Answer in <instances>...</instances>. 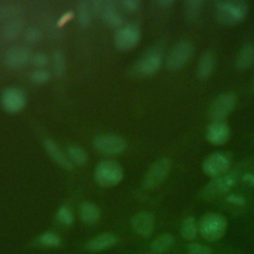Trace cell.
Instances as JSON below:
<instances>
[{"instance_id": "6da1fadb", "label": "cell", "mask_w": 254, "mask_h": 254, "mask_svg": "<svg viewBox=\"0 0 254 254\" xmlns=\"http://www.w3.org/2000/svg\"><path fill=\"white\" fill-rule=\"evenodd\" d=\"M248 13V4L242 0L218 1L215 3L214 14L223 25L232 26L242 22Z\"/></svg>"}, {"instance_id": "7a4b0ae2", "label": "cell", "mask_w": 254, "mask_h": 254, "mask_svg": "<svg viewBox=\"0 0 254 254\" xmlns=\"http://www.w3.org/2000/svg\"><path fill=\"white\" fill-rule=\"evenodd\" d=\"M227 228L224 215L217 212H208L201 216L198 222V231L207 241H217L223 237Z\"/></svg>"}, {"instance_id": "3957f363", "label": "cell", "mask_w": 254, "mask_h": 254, "mask_svg": "<svg viewBox=\"0 0 254 254\" xmlns=\"http://www.w3.org/2000/svg\"><path fill=\"white\" fill-rule=\"evenodd\" d=\"M94 177L100 186L112 187L117 185L122 180L123 170L115 161H102L97 165Z\"/></svg>"}, {"instance_id": "277c9868", "label": "cell", "mask_w": 254, "mask_h": 254, "mask_svg": "<svg viewBox=\"0 0 254 254\" xmlns=\"http://www.w3.org/2000/svg\"><path fill=\"white\" fill-rule=\"evenodd\" d=\"M193 45L190 41H181L176 44L166 60V67L169 70L182 68L193 55Z\"/></svg>"}, {"instance_id": "5b68a950", "label": "cell", "mask_w": 254, "mask_h": 254, "mask_svg": "<svg viewBox=\"0 0 254 254\" xmlns=\"http://www.w3.org/2000/svg\"><path fill=\"white\" fill-rule=\"evenodd\" d=\"M93 145L99 152L107 155L122 153L127 148L126 140L115 134H103L97 136L93 139Z\"/></svg>"}, {"instance_id": "8992f818", "label": "cell", "mask_w": 254, "mask_h": 254, "mask_svg": "<svg viewBox=\"0 0 254 254\" xmlns=\"http://www.w3.org/2000/svg\"><path fill=\"white\" fill-rule=\"evenodd\" d=\"M172 162L168 158H161L155 162L145 175L143 185L146 189L158 187L168 176L171 170Z\"/></svg>"}, {"instance_id": "52a82bcc", "label": "cell", "mask_w": 254, "mask_h": 254, "mask_svg": "<svg viewBox=\"0 0 254 254\" xmlns=\"http://www.w3.org/2000/svg\"><path fill=\"white\" fill-rule=\"evenodd\" d=\"M140 36V29L136 25L121 27L114 35V45L119 51H129L139 43Z\"/></svg>"}, {"instance_id": "ba28073f", "label": "cell", "mask_w": 254, "mask_h": 254, "mask_svg": "<svg viewBox=\"0 0 254 254\" xmlns=\"http://www.w3.org/2000/svg\"><path fill=\"white\" fill-rule=\"evenodd\" d=\"M236 180L237 174L235 172H231L229 174L226 173L218 178H215L202 190V197L204 199H211L226 192L230 188H232Z\"/></svg>"}, {"instance_id": "9c48e42d", "label": "cell", "mask_w": 254, "mask_h": 254, "mask_svg": "<svg viewBox=\"0 0 254 254\" xmlns=\"http://www.w3.org/2000/svg\"><path fill=\"white\" fill-rule=\"evenodd\" d=\"M162 48L157 46L145 54L136 64V71L141 75H152L156 73L162 64Z\"/></svg>"}, {"instance_id": "30bf717a", "label": "cell", "mask_w": 254, "mask_h": 254, "mask_svg": "<svg viewBox=\"0 0 254 254\" xmlns=\"http://www.w3.org/2000/svg\"><path fill=\"white\" fill-rule=\"evenodd\" d=\"M235 96L231 93H222L214 98L209 106V117L212 120H223L234 109Z\"/></svg>"}, {"instance_id": "8fae6325", "label": "cell", "mask_w": 254, "mask_h": 254, "mask_svg": "<svg viewBox=\"0 0 254 254\" xmlns=\"http://www.w3.org/2000/svg\"><path fill=\"white\" fill-rule=\"evenodd\" d=\"M229 169V160L222 153H213L206 157L202 163V171L213 179L226 174Z\"/></svg>"}, {"instance_id": "7c38bea8", "label": "cell", "mask_w": 254, "mask_h": 254, "mask_svg": "<svg viewBox=\"0 0 254 254\" xmlns=\"http://www.w3.org/2000/svg\"><path fill=\"white\" fill-rule=\"evenodd\" d=\"M1 106L9 113L20 112L26 105L25 94L16 87H8L1 94Z\"/></svg>"}, {"instance_id": "4fadbf2b", "label": "cell", "mask_w": 254, "mask_h": 254, "mask_svg": "<svg viewBox=\"0 0 254 254\" xmlns=\"http://www.w3.org/2000/svg\"><path fill=\"white\" fill-rule=\"evenodd\" d=\"M205 136L210 143L221 145L228 140L230 130L223 120H212L206 127Z\"/></svg>"}, {"instance_id": "5bb4252c", "label": "cell", "mask_w": 254, "mask_h": 254, "mask_svg": "<svg viewBox=\"0 0 254 254\" xmlns=\"http://www.w3.org/2000/svg\"><path fill=\"white\" fill-rule=\"evenodd\" d=\"M154 216L149 211H142L133 216L131 225L133 230L140 236H149L154 228Z\"/></svg>"}, {"instance_id": "9a60e30c", "label": "cell", "mask_w": 254, "mask_h": 254, "mask_svg": "<svg viewBox=\"0 0 254 254\" xmlns=\"http://www.w3.org/2000/svg\"><path fill=\"white\" fill-rule=\"evenodd\" d=\"M117 5L112 0L103 1V9L100 18L110 28H121L123 24V18L117 10Z\"/></svg>"}, {"instance_id": "2e32d148", "label": "cell", "mask_w": 254, "mask_h": 254, "mask_svg": "<svg viewBox=\"0 0 254 254\" xmlns=\"http://www.w3.org/2000/svg\"><path fill=\"white\" fill-rule=\"evenodd\" d=\"M32 53L25 47H17L11 50L5 58V64L11 68H20L31 62Z\"/></svg>"}, {"instance_id": "e0dca14e", "label": "cell", "mask_w": 254, "mask_h": 254, "mask_svg": "<svg viewBox=\"0 0 254 254\" xmlns=\"http://www.w3.org/2000/svg\"><path fill=\"white\" fill-rule=\"evenodd\" d=\"M45 148L49 154V156L62 168L70 170L72 168V164L69 161L68 157L63 153V151L58 147V145L51 139L45 141Z\"/></svg>"}, {"instance_id": "ac0fdd59", "label": "cell", "mask_w": 254, "mask_h": 254, "mask_svg": "<svg viewBox=\"0 0 254 254\" xmlns=\"http://www.w3.org/2000/svg\"><path fill=\"white\" fill-rule=\"evenodd\" d=\"M118 242V237L112 233H103L87 243V249L90 251H101L107 249Z\"/></svg>"}, {"instance_id": "d6986e66", "label": "cell", "mask_w": 254, "mask_h": 254, "mask_svg": "<svg viewBox=\"0 0 254 254\" xmlns=\"http://www.w3.org/2000/svg\"><path fill=\"white\" fill-rule=\"evenodd\" d=\"M254 63V45L246 44L244 45L239 53L237 54L234 64L237 69H247Z\"/></svg>"}, {"instance_id": "ffe728a7", "label": "cell", "mask_w": 254, "mask_h": 254, "mask_svg": "<svg viewBox=\"0 0 254 254\" xmlns=\"http://www.w3.org/2000/svg\"><path fill=\"white\" fill-rule=\"evenodd\" d=\"M215 67V57L211 53H205L199 60L196 67L197 76L200 78L208 77Z\"/></svg>"}, {"instance_id": "44dd1931", "label": "cell", "mask_w": 254, "mask_h": 254, "mask_svg": "<svg viewBox=\"0 0 254 254\" xmlns=\"http://www.w3.org/2000/svg\"><path fill=\"white\" fill-rule=\"evenodd\" d=\"M79 215L84 223L91 224L94 223L99 218L100 211L94 203L85 201L80 204Z\"/></svg>"}, {"instance_id": "7402d4cb", "label": "cell", "mask_w": 254, "mask_h": 254, "mask_svg": "<svg viewBox=\"0 0 254 254\" xmlns=\"http://www.w3.org/2000/svg\"><path fill=\"white\" fill-rule=\"evenodd\" d=\"M175 243L174 235L164 233L159 235L151 244V248L155 253H165L169 251Z\"/></svg>"}, {"instance_id": "603a6c76", "label": "cell", "mask_w": 254, "mask_h": 254, "mask_svg": "<svg viewBox=\"0 0 254 254\" xmlns=\"http://www.w3.org/2000/svg\"><path fill=\"white\" fill-rule=\"evenodd\" d=\"M198 232V224L192 216H188L184 219L181 226V233L187 240H193Z\"/></svg>"}, {"instance_id": "cb8c5ba5", "label": "cell", "mask_w": 254, "mask_h": 254, "mask_svg": "<svg viewBox=\"0 0 254 254\" xmlns=\"http://www.w3.org/2000/svg\"><path fill=\"white\" fill-rule=\"evenodd\" d=\"M91 10H90V2L81 1L77 6V23L80 28L85 29L90 25L91 20Z\"/></svg>"}, {"instance_id": "d4e9b609", "label": "cell", "mask_w": 254, "mask_h": 254, "mask_svg": "<svg viewBox=\"0 0 254 254\" xmlns=\"http://www.w3.org/2000/svg\"><path fill=\"white\" fill-rule=\"evenodd\" d=\"M22 30V22L18 19H11L2 29V37L6 41L15 40Z\"/></svg>"}, {"instance_id": "484cf974", "label": "cell", "mask_w": 254, "mask_h": 254, "mask_svg": "<svg viewBox=\"0 0 254 254\" xmlns=\"http://www.w3.org/2000/svg\"><path fill=\"white\" fill-rule=\"evenodd\" d=\"M66 153L71 163H74L76 165H84L87 162V155L85 151L78 146H68L66 148Z\"/></svg>"}, {"instance_id": "4316f807", "label": "cell", "mask_w": 254, "mask_h": 254, "mask_svg": "<svg viewBox=\"0 0 254 254\" xmlns=\"http://www.w3.org/2000/svg\"><path fill=\"white\" fill-rule=\"evenodd\" d=\"M54 72L57 76H62L65 70V57L62 50H56L53 54Z\"/></svg>"}, {"instance_id": "83f0119b", "label": "cell", "mask_w": 254, "mask_h": 254, "mask_svg": "<svg viewBox=\"0 0 254 254\" xmlns=\"http://www.w3.org/2000/svg\"><path fill=\"white\" fill-rule=\"evenodd\" d=\"M203 2L201 0H188L185 2V15L187 18L192 20L199 14Z\"/></svg>"}, {"instance_id": "f1b7e54d", "label": "cell", "mask_w": 254, "mask_h": 254, "mask_svg": "<svg viewBox=\"0 0 254 254\" xmlns=\"http://www.w3.org/2000/svg\"><path fill=\"white\" fill-rule=\"evenodd\" d=\"M57 217L58 220L63 223L65 226H68L72 223L73 221V217H72V213L70 212V210L66 207V206H62L57 213Z\"/></svg>"}, {"instance_id": "f546056e", "label": "cell", "mask_w": 254, "mask_h": 254, "mask_svg": "<svg viewBox=\"0 0 254 254\" xmlns=\"http://www.w3.org/2000/svg\"><path fill=\"white\" fill-rule=\"evenodd\" d=\"M39 241L41 244L46 245V246H58L61 242L59 236L56 235L55 233H51V232H46V233L42 234L39 237Z\"/></svg>"}, {"instance_id": "4dcf8cb0", "label": "cell", "mask_w": 254, "mask_h": 254, "mask_svg": "<svg viewBox=\"0 0 254 254\" xmlns=\"http://www.w3.org/2000/svg\"><path fill=\"white\" fill-rule=\"evenodd\" d=\"M30 78L34 83L41 84V83H45V82L49 81L50 73H49V71H47L45 69H37L31 73Z\"/></svg>"}, {"instance_id": "1f68e13d", "label": "cell", "mask_w": 254, "mask_h": 254, "mask_svg": "<svg viewBox=\"0 0 254 254\" xmlns=\"http://www.w3.org/2000/svg\"><path fill=\"white\" fill-rule=\"evenodd\" d=\"M211 248L198 243H191L187 247V254H211Z\"/></svg>"}, {"instance_id": "d6a6232c", "label": "cell", "mask_w": 254, "mask_h": 254, "mask_svg": "<svg viewBox=\"0 0 254 254\" xmlns=\"http://www.w3.org/2000/svg\"><path fill=\"white\" fill-rule=\"evenodd\" d=\"M18 13V7L11 4L0 5V19L12 18Z\"/></svg>"}, {"instance_id": "836d02e7", "label": "cell", "mask_w": 254, "mask_h": 254, "mask_svg": "<svg viewBox=\"0 0 254 254\" xmlns=\"http://www.w3.org/2000/svg\"><path fill=\"white\" fill-rule=\"evenodd\" d=\"M41 38H42V33L40 30H38L36 28H31V29L27 30V32L24 35L25 41L30 44L38 43L41 40Z\"/></svg>"}, {"instance_id": "e575fe53", "label": "cell", "mask_w": 254, "mask_h": 254, "mask_svg": "<svg viewBox=\"0 0 254 254\" xmlns=\"http://www.w3.org/2000/svg\"><path fill=\"white\" fill-rule=\"evenodd\" d=\"M31 63L36 66L44 67L49 64V58L44 53H37V54L32 55Z\"/></svg>"}, {"instance_id": "d590c367", "label": "cell", "mask_w": 254, "mask_h": 254, "mask_svg": "<svg viewBox=\"0 0 254 254\" xmlns=\"http://www.w3.org/2000/svg\"><path fill=\"white\" fill-rule=\"evenodd\" d=\"M121 5L128 12H134L139 9V7L141 6V2L138 0H123L121 2Z\"/></svg>"}, {"instance_id": "8d00e7d4", "label": "cell", "mask_w": 254, "mask_h": 254, "mask_svg": "<svg viewBox=\"0 0 254 254\" xmlns=\"http://www.w3.org/2000/svg\"><path fill=\"white\" fill-rule=\"evenodd\" d=\"M228 201L232 202V203H235V204H238V205H241L244 203V199L243 197L241 196H237V195H231L228 197Z\"/></svg>"}, {"instance_id": "74e56055", "label": "cell", "mask_w": 254, "mask_h": 254, "mask_svg": "<svg viewBox=\"0 0 254 254\" xmlns=\"http://www.w3.org/2000/svg\"><path fill=\"white\" fill-rule=\"evenodd\" d=\"M173 3H174V2H173L172 0H160V1H158V4H159L161 7H163V8H168V7H170Z\"/></svg>"}, {"instance_id": "f35d334b", "label": "cell", "mask_w": 254, "mask_h": 254, "mask_svg": "<svg viewBox=\"0 0 254 254\" xmlns=\"http://www.w3.org/2000/svg\"><path fill=\"white\" fill-rule=\"evenodd\" d=\"M71 15H72V13H68V14L64 15V16H63V18L59 21V24L63 25L64 23H65L66 21H68V19H69V18H71Z\"/></svg>"}]
</instances>
